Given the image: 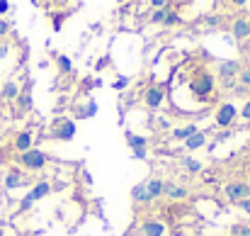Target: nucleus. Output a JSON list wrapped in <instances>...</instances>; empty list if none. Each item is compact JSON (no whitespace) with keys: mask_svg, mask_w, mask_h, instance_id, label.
I'll list each match as a JSON object with an SVG mask.
<instances>
[{"mask_svg":"<svg viewBox=\"0 0 250 236\" xmlns=\"http://www.w3.org/2000/svg\"><path fill=\"white\" fill-rule=\"evenodd\" d=\"M163 185H166V180H161V178H151L146 183H139L131 188V200L134 202H153L163 195Z\"/></svg>","mask_w":250,"mask_h":236,"instance_id":"obj_1","label":"nucleus"},{"mask_svg":"<svg viewBox=\"0 0 250 236\" xmlns=\"http://www.w3.org/2000/svg\"><path fill=\"white\" fill-rule=\"evenodd\" d=\"M46 161H49V156L44 151H39V149H29V151H22L20 154V163L27 170H42L46 165Z\"/></svg>","mask_w":250,"mask_h":236,"instance_id":"obj_2","label":"nucleus"},{"mask_svg":"<svg viewBox=\"0 0 250 236\" xmlns=\"http://www.w3.org/2000/svg\"><path fill=\"white\" fill-rule=\"evenodd\" d=\"M49 192H51V185H49V183H37V185L24 195V200L20 202V212H29V210H32V205H34L37 200L46 197Z\"/></svg>","mask_w":250,"mask_h":236,"instance_id":"obj_3","label":"nucleus"},{"mask_svg":"<svg viewBox=\"0 0 250 236\" xmlns=\"http://www.w3.org/2000/svg\"><path fill=\"white\" fill-rule=\"evenodd\" d=\"M51 137L59 142H71L76 137V122L73 119H56L51 124Z\"/></svg>","mask_w":250,"mask_h":236,"instance_id":"obj_4","label":"nucleus"},{"mask_svg":"<svg viewBox=\"0 0 250 236\" xmlns=\"http://www.w3.org/2000/svg\"><path fill=\"white\" fill-rule=\"evenodd\" d=\"M224 195L229 197V202H243V200H248L250 197V185L246 183H229L226 188H224Z\"/></svg>","mask_w":250,"mask_h":236,"instance_id":"obj_5","label":"nucleus"},{"mask_svg":"<svg viewBox=\"0 0 250 236\" xmlns=\"http://www.w3.org/2000/svg\"><path fill=\"white\" fill-rule=\"evenodd\" d=\"M189 88H192L199 97L209 95V93L214 90V78H211V73H199V78L192 80V83H189Z\"/></svg>","mask_w":250,"mask_h":236,"instance_id":"obj_6","label":"nucleus"},{"mask_svg":"<svg viewBox=\"0 0 250 236\" xmlns=\"http://www.w3.org/2000/svg\"><path fill=\"white\" fill-rule=\"evenodd\" d=\"M238 71H241L238 61H224V64H219V76H221V80H224L229 88L233 85V78L238 76Z\"/></svg>","mask_w":250,"mask_h":236,"instance_id":"obj_7","label":"nucleus"},{"mask_svg":"<svg viewBox=\"0 0 250 236\" xmlns=\"http://www.w3.org/2000/svg\"><path fill=\"white\" fill-rule=\"evenodd\" d=\"M233 119H236V107L233 105H221L219 107V112H216V124L219 127H229V124H233Z\"/></svg>","mask_w":250,"mask_h":236,"instance_id":"obj_8","label":"nucleus"},{"mask_svg":"<svg viewBox=\"0 0 250 236\" xmlns=\"http://www.w3.org/2000/svg\"><path fill=\"white\" fill-rule=\"evenodd\" d=\"M27 180H24V175L17 170V168H10L7 173H5V188L7 190H15V188H20V185H24Z\"/></svg>","mask_w":250,"mask_h":236,"instance_id":"obj_9","label":"nucleus"},{"mask_svg":"<svg viewBox=\"0 0 250 236\" xmlns=\"http://www.w3.org/2000/svg\"><path fill=\"white\" fill-rule=\"evenodd\" d=\"M163 195H167L170 200H185L187 197V188L175 185V183H166L163 185Z\"/></svg>","mask_w":250,"mask_h":236,"instance_id":"obj_10","label":"nucleus"},{"mask_svg":"<svg viewBox=\"0 0 250 236\" xmlns=\"http://www.w3.org/2000/svg\"><path fill=\"white\" fill-rule=\"evenodd\" d=\"M161 102H163V90L161 88H148L146 90V105L151 110H156V107H161Z\"/></svg>","mask_w":250,"mask_h":236,"instance_id":"obj_11","label":"nucleus"},{"mask_svg":"<svg viewBox=\"0 0 250 236\" xmlns=\"http://www.w3.org/2000/svg\"><path fill=\"white\" fill-rule=\"evenodd\" d=\"M15 149L22 154V151H29L32 149V132H20L15 137Z\"/></svg>","mask_w":250,"mask_h":236,"instance_id":"obj_12","label":"nucleus"},{"mask_svg":"<svg viewBox=\"0 0 250 236\" xmlns=\"http://www.w3.org/2000/svg\"><path fill=\"white\" fill-rule=\"evenodd\" d=\"M204 142H207L204 132H199V129H197L189 139H185V146H187L189 151H194V149H202V146H204Z\"/></svg>","mask_w":250,"mask_h":236,"instance_id":"obj_13","label":"nucleus"},{"mask_svg":"<svg viewBox=\"0 0 250 236\" xmlns=\"http://www.w3.org/2000/svg\"><path fill=\"white\" fill-rule=\"evenodd\" d=\"M233 37H236V39H246V37H250V22L248 20H236V22H233Z\"/></svg>","mask_w":250,"mask_h":236,"instance_id":"obj_14","label":"nucleus"},{"mask_svg":"<svg viewBox=\"0 0 250 236\" xmlns=\"http://www.w3.org/2000/svg\"><path fill=\"white\" fill-rule=\"evenodd\" d=\"M141 232H144V236H163L166 234V227L161 222H146L141 227Z\"/></svg>","mask_w":250,"mask_h":236,"instance_id":"obj_15","label":"nucleus"},{"mask_svg":"<svg viewBox=\"0 0 250 236\" xmlns=\"http://www.w3.org/2000/svg\"><path fill=\"white\" fill-rule=\"evenodd\" d=\"M0 95H2L5 100H17V95H20V88H17V83H12V80H10V83H5Z\"/></svg>","mask_w":250,"mask_h":236,"instance_id":"obj_16","label":"nucleus"},{"mask_svg":"<svg viewBox=\"0 0 250 236\" xmlns=\"http://www.w3.org/2000/svg\"><path fill=\"white\" fill-rule=\"evenodd\" d=\"M126 144H129V146L136 151V149H146V146H148V139H144V137H136V134H131V132H129V134H126Z\"/></svg>","mask_w":250,"mask_h":236,"instance_id":"obj_17","label":"nucleus"},{"mask_svg":"<svg viewBox=\"0 0 250 236\" xmlns=\"http://www.w3.org/2000/svg\"><path fill=\"white\" fill-rule=\"evenodd\" d=\"M17 102H20V112H27L32 107V95H29V88H24L20 95H17Z\"/></svg>","mask_w":250,"mask_h":236,"instance_id":"obj_18","label":"nucleus"},{"mask_svg":"<svg viewBox=\"0 0 250 236\" xmlns=\"http://www.w3.org/2000/svg\"><path fill=\"white\" fill-rule=\"evenodd\" d=\"M194 132H197V127H192V124H189V127H182V129H175V134H172V139H182V142H185V139H189V137H192Z\"/></svg>","mask_w":250,"mask_h":236,"instance_id":"obj_19","label":"nucleus"},{"mask_svg":"<svg viewBox=\"0 0 250 236\" xmlns=\"http://www.w3.org/2000/svg\"><path fill=\"white\" fill-rule=\"evenodd\" d=\"M231 236H250V224H233Z\"/></svg>","mask_w":250,"mask_h":236,"instance_id":"obj_20","label":"nucleus"},{"mask_svg":"<svg viewBox=\"0 0 250 236\" xmlns=\"http://www.w3.org/2000/svg\"><path fill=\"white\" fill-rule=\"evenodd\" d=\"M95 112H97V105H95V102H87L85 107L78 110V117H92Z\"/></svg>","mask_w":250,"mask_h":236,"instance_id":"obj_21","label":"nucleus"},{"mask_svg":"<svg viewBox=\"0 0 250 236\" xmlns=\"http://www.w3.org/2000/svg\"><path fill=\"white\" fill-rule=\"evenodd\" d=\"M182 165H185L189 173H199V170H202V163H197V161H192V158H182Z\"/></svg>","mask_w":250,"mask_h":236,"instance_id":"obj_22","label":"nucleus"},{"mask_svg":"<svg viewBox=\"0 0 250 236\" xmlns=\"http://www.w3.org/2000/svg\"><path fill=\"white\" fill-rule=\"evenodd\" d=\"M59 69H61L63 73H71V71H73V64H71V59H68V56H59Z\"/></svg>","mask_w":250,"mask_h":236,"instance_id":"obj_23","label":"nucleus"},{"mask_svg":"<svg viewBox=\"0 0 250 236\" xmlns=\"http://www.w3.org/2000/svg\"><path fill=\"white\" fill-rule=\"evenodd\" d=\"M166 17H167V10L166 7H158V10L151 15V22H166Z\"/></svg>","mask_w":250,"mask_h":236,"instance_id":"obj_24","label":"nucleus"},{"mask_svg":"<svg viewBox=\"0 0 250 236\" xmlns=\"http://www.w3.org/2000/svg\"><path fill=\"white\" fill-rule=\"evenodd\" d=\"M241 83H243L246 88H250V69H246V71L241 73Z\"/></svg>","mask_w":250,"mask_h":236,"instance_id":"obj_25","label":"nucleus"},{"mask_svg":"<svg viewBox=\"0 0 250 236\" xmlns=\"http://www.w3.org/2000/svg\"><path fill=\"white\" fill-rule=\"evenodd\" d=\"M177 22H180V20H177V15H175V12H167V17H166V22H163V24H177Z\"/></svg>","mask_w":250,"mask_h":236,"instance_id":"obj_26","label":"nucleus"},{"mask_svg":"<svg viewBox=\"0 0 250 236\" xmlns=\"http://www.w3.org/2000/svg\"><path fill=\"white\" fill-rule=\"evenodd\" d=\"M7 32H10V24H7L5 20H0V37H2V34H7Z\"/></svg>","mask_w":250,"mask_h":236,"instance_id":"obj_27","label":"nucleus"},{"mask_svg":"<svg viewBox=\"0 0 250 236\" xmlns=\"http://www.w3.org/2000/svg\"><path fill=\"white\" fill-rule=\"evenodd\" d=\"M238 205H241V210H243V212H248L250 214V197L248 200H243V202H238Z\"/></svg>","mask_w":250,"mask_h":236,"instance_id":"obj_28","label":"nucleus"},{"mask_svg":"<svg viewBox=\"0 0 250 236\" xmlns=\"http://www.w3.org/2000/svg\"><path fill=\"white\" fill-rule=\"evenodd\" d=\"M243 117H246V119H250V100L246 102V107H243Z\"/></svg>","mask_w":250,"mask_h":236,"instance_id":"obj_29","label":"nucleus"},{"mask_svg":"<svg viewBox=\"0 0 250 236\" xmlns=\"http://www.w3.org/2000/svg\"><path fill=\"white\" fill-rule=\"evenodd\" d=\"M207 24H209V27H216V24H219V17H209Z\"/></svg>","mask_w":250,"mask_h":236,"instance_id":"obj_30","label":"nucleus"},{"mask_svg":"<svg viewBox=\"0 0 250 236\" xmlns=\"http://www.w3.org/2000/svg\"><path fill=\"white\" fill-rule=\"evenodd\" d=\"M7 7H10V2L7 0H0V12H7Z\"/></svg>","mask_w":250,"mask_h":236,"instance_id":"obj_31","label":"nucleus"},{"mask_svg":"<svg viewBox=\"0 0 250 236\" xmlns=\"http://www.w3.org/2000/svg\"><path fill=\"white\" fill-rule=\"evenodd\" d=\"M126 83H129V80H126V78H119V80H117V83H114V88H124Z\"/></svg>","mask_w":250,"mask_h":236,"instance_id":"obj_32","label":"nucleus"},{"mask_svg":"<svg viewBox=\"0 0 250 236\" xmlns=\"http://www.w3.org/2000/svg\"><path fill=\"white\" fill-rule=\"evenodd\" d=\"M134 156H136V158H144V156H146V149H136V151H134Z\"/></svg>","mask_w":250,"mask_h":236,"instance_id":"obj_33","label":"nucleus"},{"mask_svg":"<svg viewBox=\"0 0 250 236\" xmlns=\"http://www.w3.org/2000/svg\"><path fill=\"white\" fill-rule=\"evenodd\" d=\"M158 127H161V129H167V127H170V122H167V119H158Z\"/></svg>","mask_w":250,"mask_h":236,"instance_id":"obj_34","label":"nucleus"},{"mask_svg":"<svg viewBox=\"0 0 250 236\" xmlns=\"http://www.w3.org/2000/svg\"><path fill=\"white\" fill-rule=\"evenodd\" d=\"M151 5H153V7H163V5H166V0H151Z\"/></svg>","mask_w":250,"mask_h":236,"instance_id":"obj_35","label":"nucleus"},{"mask_svg":"<svg viewBox=\"0 0 250 236\" xmlns=\"http://www.w3.org/2000/svg\"><path fill=\"white\" fill-rule=\"evenodd\" d=\"M5 54H7V47H0V59H2Z\"/></svg>","mask_w":250,"mask_h":236,"instance_id":"obj_36","label":"nucleus"},{"mask_svg":"<svg viewBox=\"0 0 250 236\" xmlns=\"http://www.w3.org/2000/svg\"><path fill=\"white\" fill-rule=\"evenodd\" d=\"M231 2H233V5H243L246 0H231Z\"/></svg>","mask_w":250,"mask_h":236,"instance_id":"obj_37","label":"nucleus"},{"mask_svg":"<svg viewBox=\"0 0 250 236\" xmlns=\"http://www.w3.org/2000/svg\"><path fill=\"white\" fill-rule=\"evenodd\" d=\"M0 236H5V232H2V229H0Z\"/></svg>","mask_w":250,"mask_h":236,"instance_id":"obj_38","label":"nucleus"}]
</instances>
